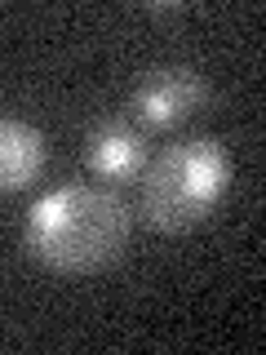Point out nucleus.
<instances>
[{
	"mask_svg": "<svg viewBox=\"0 0 266 355\" xmlns=\"http://www.w3.org/2000/svg\"><path fill=\"white\" fill-rule=\"evenodd\" d=\"M147 164V138L125 120H103L89 133V169L107 182H129Z\"/></svg>",
	"mask_w": 266,
	"mask_h": 355,
	"instance_id": "4",
	"label": "nucleus"
},
{
	"mask_svg": "<svg viewBox=\"0 0 266 355\" xmlns=\"http://www.w3.org/2000/svg\"><path fill=\"white\" fill-rule=\"evenodd\" d=\"M204 103H209V85L191 67H151L133 89V116L151 129H177Z\"/></svg>",
	"mask_w": 266,
	"mask_h": 355,
	"instance_id": "3",
	"label": "nucleus"
},
{
	"mask_svg": "<svg viewBox=\"0 0 266 355\" xmlns=\"http://www.w3.org/2000/svg\"><path fill=\"white\" fill-rule=\"evenodd\" d=\"M231 160L213 138L173 142L142 178V218L155 231H191L227 200Z\"/></svg>",
	"mask_w": 266,
	"mask_h": 355,
	"instance_id": "2",
	"label": "nucleus"
},
{
	"mask_svg": "<svg viewBox=\"0 0 266 355\" xmlns=\"http://www.w3.org/2000/svg\"><path fill=\"white\" fill-rule=\"evenodd\" d=\"M22 236L49 271H103L129 244V209L107 187H58L27 209Z\"/></svg>",
	"mask_w": 266,
	"mask_h": 355,
	"instance_id": "1",
	"label": "nucleus"
},
{
	"mask_svg": "<svg viewBox=\"0 0 266 355\" xmlns=\"http://www.w3.org/2000/svg\"><path fill=\"white\" fill-rule=\"evenodd\" d=\"M44 169V138L22 120L0 116V191H22Z\"/></svg>",
	"mask_w": 266,
	"mask_h": 355,
	"instance_id": "5",
	"label": "nucleus"
}]
</instances>
